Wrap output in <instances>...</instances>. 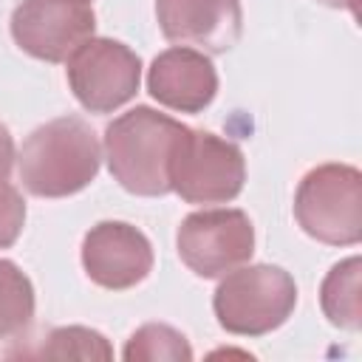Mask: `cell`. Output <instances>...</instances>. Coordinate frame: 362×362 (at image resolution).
Listing matches in <instances>:
<instances>
[{
  "label": "cell",
  "instance_id": "6da1fadb",
  "mask_svg": "<svg viewBox=\"0 0 362 362\" xmlns=\"http://www.w3.org/2000/svg\"><path fill=\"white\" fill-rule=\"evenodd\" d=\"M184 130V124L150 107L119 116L105 133L113 178L136 195H164L170 189V161Z\"/></svg>",
  "mask_w": 362,
  "mask_h": 362
},
{
  "label": "cell",
  "instance_id": "7a4b0ae2",
  "mask_svg": "<svg viewBox=\"0 0 362 362\" xmlns=\"http://www.w3.org/2000/svg\"><path fill=\"white\" fill-rule=\"evenodd\" d=\"M96 170L99 141L76 116H62L37 127L20 153V178L28 192L42 198L79 192L93 181Z\"/></svg>",
  "mask_w": 362,
  "mask_h": 362
},
{
  "label": "cell",
  "instance_id": "3957f363",
  "mask_svg": "<svg viewBox=\"0 0 362 362\" xmlns=\"http://www.w3.org/2000/svg\"><path fill=\"white\" fill-rule=\"evenodd\" d=\"M300 226L322 243H356L362 235V181L354 167L322 164L311 170L294 201Z\"/></svg>",
  "mask_w": 362,
  "mask_h": 362
},
{
  "label": "cell",
  "instance_id": "277c9868",
  "mask_svg": "<svg viewBox=\"0 0 362 362\" xmlns=\"http://www.w3.org/2000/svg\"><path fill=\"white\" fill-rule=\"evenodd\" d=\"M297 303L294 280L277 266L232 272L215 291L218 322L232 334H266L286 322Z\"/></svg>",
  "mask_w": 362,
  "mask_h": 362
},
{
  "label": "cell",
  "instance_id": "5b68a950",
  "mask_svg": "<svg viewBox=\"0 0 362 362\" xmlns=\"http://www.w3.org/2000/svg\"><path fill=\"white\" fill-rule=\"evenodd\" d=\"M243 178V153L232 141L204 130H184L170 161V189L189 204H221L240 192Z\"/></svg>",
  "mask_w": 362,
  "mask_h": 362
},
{
  "label": "cell",
  "instance_id": "8992f818",
  "mask_svg": "<svg viewBox=\"0 0 362 362\" xmlns=\"http://www.w3.org/2000/svg\"><path fill=\"white\" fill-rule=\"evenodd\" d=\"M141 76L139 57L113 40L82 42L68 62V82L74 96L90 113H107L136 96Z\"/></svg>",
  "mask_w": 362,
  "mask_h": 362
},
{
  "label": "cell",
  "instance_id": "52a82bcc",
  "mask_svg": "<svg viewBox=\"0 0 362 362\" xmlns=\"http://www.w3.org/2000/svg\"><path fill=\"white\" fill-rule=\"evenodd\" d=\"M255 229L240 209H204L178 229V255L201 277H218L252 257Z\"/></svg>",
  "mask_w": 362,
  "mask_h": 362
},
{
  "label": "cell",
  "instance_id": "ba28073f",
  "mask_svg": "<svg viewBox=\"0 0 362 362\" xmlns=\"http://www.w3.org/2000/svg\"><path fill=\"white\" fill-rule=\"evenodd\" d=\"M11 34L37 59L62 62L93 34L88 0H23L11 17Z\"/></svg>",
  "mask_w": 362,
  "mask_h": 362
},
{
  "label": "cell",
  "instance_id": "9c48e42d",
  "mask_svg": "<svg viewBox=\"0 0 362 362\" xmlns=\"http://www.w3.org/2000/svg\"><path fill=\"white\" fill-rule=\"evenodd\" d=\"M82 263L93 283L105 288H130L150 274L153 249L136 226L105 221L85 235Z\"/></svg>",
  "mask_w": 362,
  "mask_h": 362
},
{
  "label": "cell",
  "instance_id": "30bf717a",
  "mask_svg": "<svg viewBox=\"0 0 362 362\" xmlns=\"http://www.w3.org/2000/svg\"><path fill=\"white\" fill-rule=\"evenodd\" d=\"M158 25L167 40L209 54L229 51L240 37L238 0H156Z\"/></svg>",
  "mask_w": 362,
  "mask_h": 362
},
{
  "label": "cell",
  "instance_id": "8fae6325",
  "mask_svg": "<svg viewBox=\"0 0 362 362\" xmlns=\"http://www.w3.org/2000/svg\"><path fill=\"white\" fill-rule=\"evenodd\" d=\"M150 93L181 113H198L206 107L218 90V76L212 62L192 48H170L161 57H156L150 76H147Z\"/></svg>",
  "mask_w": 362,
  "mask_h": 362
},
{
  "label": "cell",
  "instance_id": "7c38bea8",
  "mask_svg": "<svg viewBox=\"0 0 362 362\" xmlns=\"http://www.w3.org/2000/svg\"><path fill=\"white\" fill-rule=\"evenodd\" d=\"M322 308L334 325L359 328V260L351 257L331 269L322 283Z\"/></svg>",
  "mask_w": 362,
  "mask_h": 362
},
{
  "label": "cell",
  "instance_id": "4fadbf2b",
  "mask_svg": "<svg viewBox=\"0 0 362 362\" xmlns=\"http://www.w3.org/2000/svg\"><path fill=\"white\" fill-rule=\"evenodd\" d=\"M34 314V288L8 260H0V339L20 334Z\"/></svg>",
  "mask_w": 362,
  "mask_h": 362
},
{
  "label": "cell",
  "instance_id": "5bb4252c",
  "mask_svg": "<svg viewBox=\"0 0 362 362\" xmlns=\"http://www.w3.org/2000/svg\"><path fill=\"white\" fill-rule=\"evenodd\" d=\"M20 356H45V359H110V345L102 334L88 328H57L45 337L37 351H25Z\"/></svg>",
  "mask_w": 362,
  "mask_h": 362
},
{
  "label": "cell",
  "instance_id": "9a60e30c",
  "mask_svg": "<svg viewBox=\"0 0 362 362\" xmlns=\"http://www.w3.org/2000/svg\"><path fill=\"white\" fill-rule=\"evenodd\" d=\"M192 351L187 345V339L167 328V325H144L139 328L127 348H124V359H189Z\"/></svg>",
  "mask_w": 362,
  "mask_h": 362
},
{
  "label": "cell",
  "instance_id": "2e32d148",
  "mask_svg": "<svg viewBox=\"0 0 362 362\" xmlns=\"http://www.w3.org/2000/svg\"><path fill=\"white\" fill-rule=\"evenodd\" d=\"M23 221H25V204L20 192L11 184H6V178H0V249L17 240Z\"/></svg>",
  "mask_w": 362,
  "mask_h": 362
},
{
  "label": "cell",
  "instance_id": "e0dca14e",
  "mask_svg": "<svg viewBox=\"0 0 362 362\" xmlns=\"http://www.w3.org/2000/svg\"><path fill=\"white\" fill-rule=\"evenodd\" d=\"M11 158H14V144H11L8 130L0 124V178L8 175V170H11Z\"/></svg>",
  "mask_w": 362,
  "mask_h": 362
},
{
  "label": "cell",
  "instance_id": "ac0fdd59",
  "mask_svg": "<svg viewBox=\"0 0 362 362\" xmlns=\"http://www.w3.org/2000/svg\"><path fill=\"white\" fill-rule=\"evenodd\" d=\"M320 3L334 6V8H348V11H354V14H356V3H359V0H320Z\"/></svg>",
  "mask_w": 362,
  "mask_h": 362
}]
</instances>
